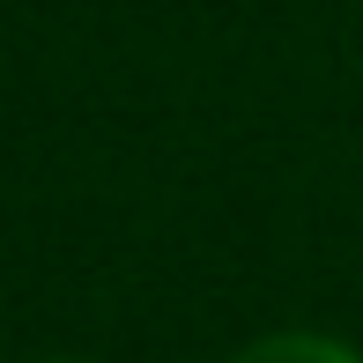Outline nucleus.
<instances>
[{"instance_id":"nucleus-1","label":"nucleus","mask_w":363,"mask_h":363,"mask_svg":"<svg viewBox=\"0 0 363 363\" xmlns=\"http://www.w3.org/2000/svg\"><path fill=\"white\" fill-rule=\"evenodd\" d=\"M230 363H363V349H349L341 334H319V326H282V334L245 341Z\"/></svg>"},{"instance_id":"nucleus-2","label":"nucleus","mask_w":363,"mask_h":363,"mask_svg":"<svg viewBox=\"0 0 363 363\" xmlns=\"http://www.w3.org/2000/svg\"><path fill=\"white\" fill-rule=\"evenodd\" d=\"M45 363H96V356H45Z\"/></svg>"}]
</instances>
